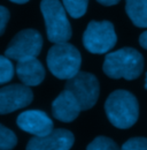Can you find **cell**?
<instances>
[{"mask_svg":"<svg viewBox=\"0 0 147 150\" xmlns=\"http://www.w3.org/2000/svg\"><path fill=\"white\" fill-rule=\"evenodd\" d=\"M145 88L147 89V75H146V83H145Z\"/></svg>","mask_w":147,"mask_h":150,"instance_id":"603a6c76","label":"cell"},{"mask_svg":"<svg viewBox=\"0 0 147 150\" xmlns=\"http://www.w3.org/2000/svg\"><path fill=\"white\" fill-rule=\"evenodd\" d=\"M64 89L69 90L76 97L82 111L93 108L100 93L98 79L88 72H78L71 79L67 80Z\"/></svg>","mask_w":147,"mask_h":150,"instance_id":"8992f818","label":"cell"},{"mask_svg":"<svg viewBox=\"0 0 147 150\" xmlns=\"http://www.w3.org/2000/svg\"><path fill=\"white\" fill-rule=\"evenodd\" d=\"M97 1L104 6H114L120 2V0H97Z\"/></svg>","mask_w":147,"mask_h":150,"instance_id":"44dd1931","label":"cell"},{"mask_svg":"<svg viewBox=\"0 0 147 150\" xmlns=\"http://www.w3.org/2000/svg\"><path fill=\"white\" fill-rule=\"evenodd\" d=\"M139 43H140V45H141L144 49L147 50V31L143 33V34L140 35V37H139Z\"/></svg>","mask_w":147,"mask_h":150,"instance_id":"ffe728a7","label":"cell"},{"mask_svg":"<svg viewBox=\"0 0 147 150\" xmlns=\"http://www.w3.org/2000/svg\"><path fill=\"white\" fill-rule=\"evenodd\" d=\"M62 5L71 18L79 19L86 13L89 0H62Z\"/></svg>","mask_w":147,"mask_h":150,"instance_id":"5bb4252c","label":"cell"},{"mask_svg":"<svg viewBox=\"0 0 147 150\" xmlns=\"http://www.w3.org/2000/svg\"><path fill=\"white\" fill-rule=\"evenodd\" d=\"M40 11L45 20L47 38L50 42L54 44L64 43L71 38V25L60 0H41Z\"/></svg>","mask_w":147,"mask_h":150,"instance_id":"277c9868","label":"cell"},{"mask_svg":"<svg viewBox=\"0 0 147 150\" xmlns=\"http://www.w3.org/2000/svg\"><path fill=\"white\" fill-rule=\"evenodd\" d=\"M34 94L28 86L9 84L0 88V114L14 112L31 104Z\"/></svg>","mask_w":147,"mask_h":150,"instance_id":"ba28073f","label":"cell"},{"mask_svg":"<svg viewBox=\"0 0 147 150\" xmlns=\"http://www.w3.org/2000/svg\"><path fill=\"white\" fill-rule=\"evenodd\" d=\"M18 143L15 133L0 124V150H12Z\"/></svg>","mask_w":147,"mask_h":150,"instance_id":"9a60e30c","label":"cell"},{"mask_svg":"<svg viewBox=\"0 0 147 150\" xmlns=\"http://www.w3.org/2000/svg\"><path fill=\"white\" fill-rule=\"evenodd\" d=\"M86 150H121L118 146L109 137L98 136L88 146Z\"/></svg>","mask_w":147,"mask_h":150,"instance_id":"2e32d148","label":"cell"},{"mask_svg":"<svg viewBox=\"0 0 147 150\" xmlns=\"http://www.w3.org/2000/svg\"><path fill=\"white\" fill-rule=\"evenodd\" d=\"M14 67L9 58L6 56H0V84L7 83L13 79Z\"/></svg>","mask_w":147,"mask_h":150,"instance_id":"e0dca14e","label":"cell"},{"mask_svg":"<svg viewBox=\"0 0 147 150\" xmlns=\"http://www.w3.org/2000/svg\"><path fill=\"white\" fill-rule=\"evenodd\" d=\"M43 47V37L35 29H24L8 44L5 56L16 61L37 57Z\"/></svg>","mask_w":147,"mask_h":150,"instance_id":"52a82bcc","label":"cell"},{"mask_svg":"<svg viewBox=\"0 0 147 150\" xmlns=\"http://www.w3.org/2000/svg\"><path fill=\"white\" fill-rule=\"evenodd\" d=\"M105 110L110 122L121 129L133 126L139 117L138 100L127 90H115L111 93L105 103Z\"/></svg>","mask_w":147,"mask_h":150,"instance_id":"7a4b0ae2","label":"cell"},{"mask_svg":"<svg viewBox=\"0 0 147 150\" xmlns=\"http://www.w3.org/2000/svg\"><path fill=\"white\" fill-rule=\"evenodd\" d=\"M12 2H15V4H20V5H22V4H25V2H28L29 0H10Z\"/></svg>","mask_w":147,"mask_h":150,"instance_id":"7402d4cb","label":"cell"},{"mask_svg":"<svg viewBox=\"0 0 147 150\" xmlns=\"http://www.w3.org/2000/svg\"><path fill=\"white\" fill-rule=\"evenodd\" d=\"M117 42L115 29L109 21H91L84 34V47L94 54H104L110 51Z\"/></svg>","mask_w":147,"mask_h":150,"instance_id":"5b68a950","label":"cell"},{"mask_svg":"<svg viewBox=\"0 0 147 150\" xmlns=\"http://www.w3.org/2000/svg\"><path fill=\"white\" fill-rule=\"evenodd\" d=\"M18 126L24 132L35 136H44L53 131L52 119L40 110H28L22 112L16 120Z\"/></svg>","mask_w":147,"mask_h":150,"instance_id":"30bf717a","label":"cell"},{"mask_svg":"<svg viewBox=\"0 0 147 150\" xmlns=\"http://www.w3.org/2000/svg\"><path fill=\"white\" fill-rule=\"evenodd\" d=\"M74 134L68 129L57 128L44 136H34L25 150H70L74 146Z\"/></svg>","mask_w":147,"mask_h":150,"instance_id":"9c48e42d","label":"cell"},{"mask_svg":"<svg viewBox=\"0 0 147 150\" xmlns=\"http://www.w3.org/2000/svg\"><path fill=\"white\" fill-rule=\"evenodd\" d=\"M102 69L111 79L134 80L143 73L144 58L132 47L120 49L106 56Z\"/></svg>","mask_w":147,"mask_h":150,"instance_id":"6da1fadb","label":"cell"},{"mask_svg":"<svg viewBox=\"0 0 147 150\" xmlns=\"http://www.w3.org/2000/svg\"><path fill=\"white\" fill-rule=\"evenodd\" d=\"M121 150H147V139L132 137L122 146Z\"/></svg>","mask_w":147,"mask_h":150,"instance_id":"ac0fdd59","label":"cell"},{"mask_svg":"<svg viewBox=\"0 0 147 150\" xmlns=\"http://www.w3.org/2000/svg\"><path fill=\"white\" fill-rule=\"evenodd\" d=\"M82 111L76 97L69 90L64 89L54 99L52 104L53 117L62 122L74 121Z\"/></svg>","mask_w":147,"mask_h":150,"instance_id":"8fae6325","label":"cell"},{"mask_svg":"<svg viewBox=\"0 0 147 150\" xmlns=\"http://www.w3.org/2000/svg\"><path fill=\"white\" fill-rule=\"evenodd\" d=\"M16 74L24 86L35 87L40 84L45 79V68L37 57L18 61Z\"/></svg>","mask_w":147,"mask_h":150,"instance_id":"7c38bea8","label":"cell"},{"mask_svg":"<svg viewBox=\"0 0 147 150\" xmlns=\"http://www.w3.org/2000/svg\"><path fill=\"white\" fill-rule=\"evenodd\" d=\"M47 67L55 77L60 80H69L80 69L82 56L71 44L56 43L47 53Z\"/></svg>","mask_w":147,"mask_h":150,"instance_id":"3957f363","label":"cell"},{"mask_svg":"<svg viewBox=\"0 0 147 150\" xmlns=\"http://www.w3.org/2000/svg\"><path fill=\"white\" fill-rule=\"evenodd\" d=\"M125 11L134 25L147 28V0H125Z\"/></svg>","mask_w":147,"mask_h":150,"instance_id":"4fadbf2b","label":"cell"},{"mask_svg":"<svg viewBox=\"0 0 147 150\" xmlns=\"http://www.w3.org/2000/svg\"><path fill=\"white\" fill-rule=\"evenodd\" d=\"M9 11L4 7V6H0V36L4 35L5 30H6V25L9 21Z\"/></svg>","mask_w":147,"mask_h":150,"instance_id":"d6986e66","label":"cell"}]
</instances>
